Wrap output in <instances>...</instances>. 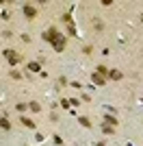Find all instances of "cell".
Returning a JSON list of instances; mask_svg holds the SVG:
<instances>
[{"mask_svg":"<svg viewBox=\"0 0 143 146\" xmlns=\"http://www.w3.org/2000/svg\"><path fill=\"white\" fill-rule=\"evenodd\" d=\"M43 39H48V42L52 44L56 50H63V48H65V37H61V33L54 29V26H52V29H48L46 33H43Z\"/></svg>","mask_w":143,"mask_h":146,"instance_id":"obj_1","label":"cell"},{"mask_svg":"<svg viewBox=\"0 0 143 146\" xmlns=\"http://www.w3.org/2000/svg\"><path fill=\"white\" fill-rule=\"evenodd\" d=\"M2 57H5L11 66H15V63H20L22 61V57H20V52H15V50H11V48H7V50H2Z\"/></svg>","mask_w":143,"mask_h":146,"instance_id":"obj_2","label":"cell"},{"mask_svg":"<svg viewBox=\"0 0 143 146\" xmlns=\"http://www.w3.org/2000/svg\"><path fill=\"white\" fill-rule=\"evenodd\" d=\"M24 13H26V18H35V15H37V9L33 5H24Z\"/></svg>","mask_w":143,"mask_h":146,"instance_id":"obj_3","label":"cell"},{"mask_svg":"<svg viewBox=\"0 0 143 146\" xmlns=\"http://www.w3.org/2000/svg\"><path fill=\"white\" fill-rule=\"evenodd\" d=\"M108 79H113V81H121V79H124V74L119 72V70H108Z\"/></svg>","mask_w":143,"mask_h":146,"instance_id":"obj_4","label":"cell"},{"mask_svg":"<svg viewBox=\"0 0 143 146\" xmlns=\"http://www.w3.org/2000/svg\"><path fill=\"white\" fill-rule=\"evenodd\" d=\"M104 124H111V127H115V124H117V118L111 116V113H104Z\"/></svg>","mask_w":143,"mask_h":146,"instance_id":"obj_5","label":"cell"},{"mask_svg":"<svg viewBox=\"0 0 143 146\" xmlns=\"http://www.w3.org/2000/svg\"><path fill=\"white\" fill-rule=\"evenodd\" d=\"M91 79H93V83H95V85H104V83H106V79H104V76H100L98 72H95V74H91Z\"/></svg>","mask_w":143,"mask_h":146,"instance_id":"obj_6","label":"cell"},{"mask_svg":"<svg viewBox=\"0 0 143 146\" xmlns=\"http://www.w3.org/2000/svg\"><path fill=\"white\" fill-rule=\"evenodd\" d=\"M20 120H22V124H24V127H28V129H35V122H33V120H30V118H20Z\"/></svg>","mask_w":143,"mask_h":146,"instance_id":"obj_7","label":"cell"},{"mask_svg":"<svg viewBox=\"0 0 143 146\" xmlns=\"http://www.w3.org/2000/svg\"><path fill=\"white\" fill-rule=\"evenodd\" d=\"M0 127L5 129V131H11V122L7 120V118H0Z\"/></svg>","mask_w":143,"mask_h":146,"instance_id":"obj_8","label":"cell"},{"mask_svg":"<svg viewBox=\"0 0 143 146\" xmlns=\"http://www.w3.org/2000/svg\"><path fill=\"white\" fill-rule=\"evenodd\" d=\"M102 131H104V133H108V135H113V133H115V129L111 127V124H104V122H102Z\"/></svg>","mask_w":143,"mask_h":146,"instance_id":"obj_9","label":"cell"},{"mask_svg":"<svg viewBox=\"0 0 143 146\" xmlns=\"http://www.w3.org/2000/svg\"><path fill=\"white\" fill-rule=\"evenodd\" d=\"M28 109H33L35 113H39V111H41V105H39V103H30V105H28Z\"/></svg>","mask_w":143,"mask_h":146,"instance_id":"obj_10","label":"cell"},{"mask_svg":"<svg viewBox=\"0 0 143 146\" xmlns=\"http://www.w3.org/2000/svg\"><path fill=\"white\" fill-rule=\"evenodd\" d=\"M98 74L106 79V76H108V70H106V66H100V68H98Z\"/></svg>","mask_w":143,"mask_h":146,"instance_id":"obj_11","label":"cell"},{"mask_svg":"<svg viewBox=\"0 0 143 146\" xmlns=\"http://www.w3.org/2000/svg\"><path fill=\"white\" fill-rule=\"evenodd\" d=\"M80 124L87 127V129H91V120H89V118H85V116H80Z\"/></svg>","mask_w":143,"mask_h":146,"instance_id":"obj_12","label":"cell"},{"mask_svg":"<svg viewBox=\"0 0 143 146\" xmlns=\"http://www.w3.org/2000/svg\"><path fill=\"white\" fill-rule=\"evenodd\" d=\"M28 70H30V72H39L41 66H39V63H28Z\"/></svg>","mask_w":143,"mask_h":146,"instance_id":"obj_13","label":"cell"},{"mask_svg":"<svg viewBox=\"0 0 143 146\" xmlns=\"http://www.w3.org/2000/svg\"><path fill=\"white\" fill-rule=\"evenodd\" d=\"M67 33H70V35H76V29H74V24L67 26Z\"/></svg>","mask_w":143,"mask_h":146,"instance_id":"obj_14","label":"cell"},{"mask_svg":"<svg viewBox=\"0 0 143 146\" xmlns=\"http://www.w3.org/2000/svg\"><path fill=\"white\" fill-rule=\"evenodd\" d=\"M18 111L22 113V111H26V105H22V103H18Z\"/></svg>","mask_w":143,"mask_h":146,"instance_id":"obj_15","label":"cell"},{"mask_svg":"<svg viewBox=\"0 0 143 146\" xmlns=\"http://www.w3.org/2000/svg\"><path fill=\"white\" fill-rule=\"evenodd\" d=\"M141 22H143V18H141Z\"/></svg>","mask_w":143,"mask_h":146,"instance_id":"obj_16","label":"cell"}]
</instances>
